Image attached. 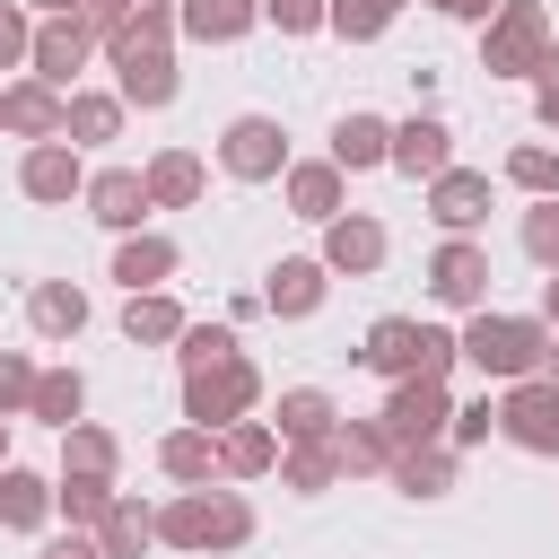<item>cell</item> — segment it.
Instances as JSON below:
<instances>
[{
  "label": "cell",
  "mask_w": 559,
  "mask_h": 559,
  "mask_svg": "<svg viewBox=\"0 0 559 559\" xmlns=\"http://www.w3.org/2000/svg\"><path fill=\"white\" fill-rule=\"evenodd\" d=\"M533 314H542V323H550V332H559V271H550V280H542V306H533Z\"/></svg>",
  "instance_id": "681fc988"
},
{
  "label": "cell",
  "mask_w": 559,
  "mask_h": 559,
  "mask_svg": "<svg viewBox=\"0 0 559 559\" xmlns=\"http://www.w3.org/2000/svg\"><path fill=\"white\" fill-rule=\"evenodd\" d=\"M489 280H498V271H489V245H480V236H445V245L428 253V297H437L445 314H480V306H489Z\"/></svg>",
  "instance_id": "ba28073f"
},
{
  "label": "cell",
  "mask_w": 559,
  "mask_h": 559,
  "mask_svg": "<svg viewBox=\"0 0 559 559\" xmlns=\"http://www.w3.org/2000/svg\"><path fill=\"white\" fill-rule=\"evenodd\" d=\"M262 26V0H175V35L192 44H245Z\"/></svg>",
  "instance_id": "603a6c76"
},
{
  "label": "cell",
  "mask_w": 559,
  "mask_h": 559,
  "mask_svg": "<svg viewBox=\"0 0 559 559\" xmlns=\"http://www.w3.org/2000/svg\"><path fill=\"white\" fill-rule=\"evenodd\" d=\"M35 559H105V550H96V533H79V524H70V533H44V550H35Z\"/></svg>",
  "instance_id": "bcb514c9"
},
{
  "label": "cell",
  "mask_w": 559,
  "mask_h": 559,
  "mask_svg": "<svg viewBox=\"0 0 559 559\" xmlns=\"http://www.w3.org/2000/svg\"><path fill=\"white\" fill-rule=\"evenodd\" d=\"M533 122L542 131H559V44L542 52V70H533Z\"/></svg>",
  "instance_id": "f6af8a7d"
},
{
  "label": "cell",
  "mask_w": 559,
  "mask_h": 559,
  "mask_svg": "<svg viewBox=\"0 0 559 559\" xmlns=\"http://www.w3.org/2000/svg\"><path fill=\"white\" fill-rule=\"evenodd\" d=\"M262 472H280V428L245 411L218 428V480H262Z\"/></svg>",
  "instance_id": "ffe728a7"
},
{
  "label": "cell",
  "mask_w": 559,
  "mask_h": 559,
  "mask_svg": "<svg viewBox=\"0 0 559 559\" xmlns=\"http://www.w3.org/2000/svg\"><path fill=\"white\" fill-rule=\"evenodd\" d=\"M550 44H559V35H550V9H542V0H498V9L480 17V70H489V79H533Z\"/></svg>",
  "instance_id": "5b68a950"
},
{
  "label": "cell",
  "mask_w": 559,
  "mask_h": 559,
  "mask_svg": "<svg viewBox=\"0 0 559 559\" xmlns=\"http://www.w3.org/2000/svg\"><path fill=\"white\" fill-rule=\"evenodd\" d=\"M384 253H393L384 218H367V210L323 218V271H332V280H376V271H384Z\"/></svg>",
  "instance_id": "7c38bea8"
},
{
  "label": "cell",
  "mask_w": 559,
  "mask_h": 559,
  "mask_svg": "<svg viewBox=\"0 0 559 559\" xmlns=\"http://www.w3.org/2000/svg\"><path fill=\"white\" fill-rule=\"evenodd\" d=\"M9 428H17V419H0V463H9Z\"/></svg>",
  "instance_id": "f5cc1de1"
},
{
  "label": "cell",
  "mask_w": 559,
  "mask_h": 559,
  "mask_svg": "<svg viewBox=\"0 0 559 559\" xmlns=\"http://www.w3.org/2000/svg\"><path fill=\"white\" fill-rule=\"evenodd\" d=\"M61 105H70V96L44 87V79H26V70L0 79V131H9V140H61Z\"/></svg>",
  "instance_id": "ac0fdd59"
},
{
  "label": "cell",
  "mask_w": 559,
  "mask_h": 559,
  "mask_svg": "<svg viewBox=\"0 0 559 559\" xmlns=\"http://www.w3.org/2000/svg\"><path fill=\"white\" fill-rule=\"evenodd\" d=\"M140 183H148V210H192L210 192V166H201V148H157L140 166Z\"/></svg>",
  "instance_id": "44dd1931"
},
{
  "label": "cell",
  "mask_w": 559,
  "mask_h": 559,
  "mask_svg": "<svg viewBox=\"0 0 559 559\" xmlns=\"http://www.w3.org/2000/svg\"><path fill=\"white\" fill-rule=\"evenodd\" d=\"M26 44H35V9L0 0V70H26Z\"/></svg>",
  "instance_id": "60d3db41"
},
{
  "label": "cell",
  "mask_w": 559,
  "mask_h": 559,
  "mask_svg": "<svg viewBox=\"0 0 559 559\" xmlns=\"http://www.w3.org/2000/svg\"><path fill=\"white\" fill-rule=\"evenodd\" d=\"M384 148H393V122H384V114L349 105V114L332 122V166H341V175H376V166H384Z\"/></svg>",
  "instance_id": "cb8c5ba5"
},
{
  "label": "cell",
  "mask_w": 559,
  "mask_h": 559,
  "mask_svg": "<svg viewBox=\"0 0 559 559\" xmlns=\"http://www.w3.org/2000/svg\"><path fill=\"white\" fill-rule=\"evenodd\" d=\"M122 114H131V105H122L114 87H70V105H61V140H70L79 157H87V148H114V140H122Z\"/></svg>",
  "instance_id": "d6986e66"
},
{
  "label": "cell",
  "mask_w": 559,
  "mask_h": 559,
  "mask_svg": "<svg viewBox=\"0 0 559 559\" xmlns=\"http://www.w3.org/2000/svg\"><path fill=\"white\" fill-rule=\"evenodd\" d=\"M384 480H393L402 498H445V489H454V445H402Z\"/></svg>",
  "instance_id": "e575fe53"
},
{
  "label": "cell",
  "mask_w": 559,
  "mask_h": 559,
  "mask_svg": "<svg viewBox=\"0 0 559 559\" xmlns=\"http://www.w3.org/2000/svg\"><path fill=\"white\" fill-rule=\"evenodd\" d=\"M26 419H44L52 437L70 419H87V376L79 367H35V393H26Z\"/></svg>",
  "instance_id": "f546056e"
},
{
  "label": "cell",
  "mask_w": 559,
  "mask_h": 559,
  "mask_svg": "<svg viewBox=\"0 0 559 559\" xmlns=\"http://www.w3.org/2000/svg\"><path fill=\"white\" fill-rule=\"evenodd\" d=\"M61 472L114 480V472H122V437H114V428H96V419H70V428H61Z\"/></svg>",
  "instance_id": "d6a6232c"
},
{
  "label": "cell",
  "mask_w": 559,
  "mask_h": 559,
  "mask_svg": "<svg viewBox=\"0 0 559 559\" xmlns=\"http://www.w3.org/2000/svg\"><path fill=\"white\" fill-rule=\"evenodd\" d=\"M122 9H140V0H122Z\"/></svg>",
  "instance_id": "db71d44e"
},
{
  "label": "cell",
  "mask_w": 559,
  "mask_h": 559,
  "mask_svg": "<svg viewBox=\"0 0 559 559\" xmlns=\"http://www.w3.org/2000/svg\"><path fill=\"white\" fill-rule=\"evenodd\" d=\"M489 175L480 166H445V175H428V218L445 227V236H472V227H489Z\"/></svg>",
  "instance_id": "e0dca14e"
},
{
  "label": "cell",
  "mask_w": 559,
  "mask_h": 559,
  "mask_svg": "<svg viewBox=\"0 0 559 559\" xmlns=\"http://www.w3.org/2000/svg\"><path fill=\"white\" fill-rule=\"evenodd\" d=\"M218 349H236L227 323H183V332H175V367H201V358H218Z\"/></svg>",
  "instance_id": "7bdbcfd3"
},
{
  "label": "cell",
  "mask_w": 559,
  "mask_h": 559,
  "mask_svg": "<svg viewBox=\"0 0 559 559\" xmlns=\"http://www.w3.org/2000/svg\"><path fill=\"white\" fill-rule=\"evenodd\" d=\"M26 9H35V17H70L79 0H26Z\"/></svg>",
  "instance_id": "816d5d0a"
},
{
  "label": "cell",
  "mask_w": 559,
  "mask_h": 559,
  "mask_svg": "<svg viewBox=\"0 0 559 559\" xmlns=\"http://www.w3.org/2000/svg\"><path fill=\"white\" fill-rule=\"evenodd\" d=\"M489 437H498V402H489V393L445 419V445H454V454H472V445H489Z\"/></svg>",
  "instance_id": "ab89813d"
},
{
  "label": "cell",
  "mask_w": 559,
  "mask_h": 559,
  "mask_svg": "<svg viewBox=\"0 0 559 559\" xmlns=\"http://www.w3.org/2000/svg\"><path fill=\"white\" fill-rule=\"evenodd\" d=\"M157 542L166 550H183V559H227V550H245L253 542V507L236 498V489H175L166 507H157Z\"/></svg>",
  "instance_id": "6da1fadb"
},
{
  "label": "cell",
  "mask_w": 559,
  "mask_h": 559,
  "mask_svg": "<svg viewBox=\"0 0 559 559\" xmlns=\"http://www.w3.org/2000/svg\"><path fill=\"white\" fill-rule=\"evenodd\" d=\"M87 533H96V550H105V559H140V550H157V507L114 489V507H105Z\"/></svg>",
  "instance_id": "4316f807"
},
{
  "label": "cell",
  "mask_w": 559,
  "mask_h": 559,
  "mask_svg": "<svg viewBox=\"0 0 559 559\" xmlns=\"http://www.w3.org/2000/svg\"><path fill=\"white\" fill-rule=\"evenodd\" d=\"M515 245H524V262L559 271V192H550V201H533V210L515 218Z\"/></svg>",
  "instance_id": "f35d334b"
},
{
  "label": "cell",
  "mask_w": 559,
  "mask_h": 559,
  "mask_svg": "<svg viewBox=\"0 0 559 559\" xmlns=\"http://www.w3.org/2000/svg\"><path fill=\"white\" fill-rule=\"evenodd\" d=\"M454 349H463V367H480L489 384H515V376H533V367H542L550 323H542V314H498V306H480V314H463Z\"/></svg>",
  "instance_id": "7a4b0ae2"
},
{
  "label": "cell",
  "mask_w": 559,
  "mask_h": 559,
  "mask_svg": "<svg viewBox=\"0 0 559 559\" xmlns=\"http://www.w3.org/2000/svg\"><path fill=\"white\" fill-rule=\"evenodd\" d=\"M26 323H35V341H79L87 332V288L79 280H35L26 288Z\"/></svg>",
  "instance_id": "d4e9b609"
},
{
  "label": "cell",
  "mask_w": 559,
  "mask_h": 559,
  "mask_svg": "<svg viewBox=\"0 0 559 559\" xmlns=\"http://www.w3.org/2000/svg\"><path fill=\"white\" fill-rule=\"evenodd\" d=\"M52 524V472L0 463V533H44Z\"/></svg>",
  "instance_id": "83f0119b"
},
{
  "label": "cell",
  "mask_w": 559,
  "mask_h": 559,
  "mask_svg": "<svg viewBox=\"0 0 559 559\" xmlns=\"http://www.w3.org/2000/svg\"><path fill=\"white\" fill-rule=\"evenodd\" d=\"M402 9H411V0H323V26H332L341 44H376V35H393Z\"/></svg>",
  "instance_id": "d590c367"
},
{
  "label": "cell",
  "mask_w": 559,
  "mask_h": 559,
  "mask_svg": "<svg viewBox=\"0 0 559 559\" xmlns=\"http://www.w3.org/2000/svg\"><path fill=\"white\" fill-rule=\"evenodd\" d=\"M262 26H280V35H323V0H262Z\"/></svg>",
  "instance_id": "ee69618b"
},
{
  "label": "cell",
  "mask_w": 559,
  "mask_h": 559,
  "mask_svg": "<svg viewBox=\"0 0 559 559\" xmlns=\"http://www.w3.org/2000/svg\"><path fill=\"white\" fill-rule=\"evenodd\" d=\"M358 367H376L384 384H402V376H454V367H463V349H454V332H445V323L384 314V323H367V341H358Z\"/></svg>",
  "instance_id": "3957f363"
},
{
  "label": "cell",
  "mask_w": 559,
  "mask_h": 559,
  "mask_svg": "<svg viewBox=\"0 0 559 559\" xmlns=\"http://www.w3.org/2000/svg\"><path fill=\"white\" fill-rule=\"evenodd\" d=\"M280 489H297V498H323V489H341V454H332V437L280 445Z\"/></svg>",
  "instance_id": "836d02e7"
},
{
  "label": "cell",
  "mask_w": 559,
  "mask_h": 559,
  "mask_svg": "<svg viewBox=\"0 0 559 559\" xmlns=\"http://www.w3.org/2000/svg\"><path fill=\"white\" fill-rule=\"evenodd\" d=\"M175 236H157V227H131V236H114V280H122V297L131 288H166L175 280Z\"/></svg>",
  "instance_id": "7402d4cb"
},
{
  "label": "cell",
  "mask_w": 559,
  "mask_h": 559,
  "mask_svg": "<svg viewBox=\"0 0 559 559\" xmlns=\"http://www.w3.org/2000/svg\"><path fill=\"white\" fill-rule=\"evenodd\" d=\"M175 376H183V419L192 428H227V419H245L262 402V367L245 358V341L201 358V367H175Z\"/></svg>",
  "instance_id": "277c9868"
},
{
  "label": "cell",
  "mask_w": 559,
  "mask_h": 559,
  "mask_svg": "<svg viewBox=\"0 0 559 559\" xmlns=\"http://www.w3.org/2000/svg\"><path fill=\"white\" fill-rule=\"evenodd\" d=\"M105 507H114V480H87V472H52V515H61V524H79V533H87Z\"/></svg>",
  "instance_id": "8d00e7d4"
},
{
  "label": "cell",
  "mask_w": 559,
  "mask_h": 559,
  "mask_svg": "<svg viewBox=\"0 0 559 559\" xmlns=\"http://www.w3.org/2000/svg\"><path fill=\"white\" fill-rule=\"evenodd\" d=\"M332 419H341V402H332L323 384H288V393H280V411H271V428H280V445H306V437H332Z\"/></svg>",
  "instance_id": "1f68e13d"
},
{
  "label": "cell",
  "mask_w": 559,
  "mask_h": 559,
  "mask_svg": "<svg viewBox=\"0 0 559 559\" xmlns=\"http://www.w3.org/2000/svg\"><path fill=\"white\" fill-rule=\"evenodd\" d=\"M323 297H332V271H323V253H280V262L262 271V314H280V323H306V314H323Z\"/></svg>",
  "instance_id": "4fadbf2b"
},
{
  "label": "cell",
  "mask_w": 559,
  "mask_h": 559,
  "mask_svg": "<svg viewBox=\"0 0 559 559\" xmlns=\"http://www.w3.org/2000/svg\"><path fill=\"white\" fill-rule=\"evenodd\" d=\"M26 393H35V358L0 349V419H26Z\"/></svg>",
  "instance_id": "b9f144b4"
},
{
  "label": "cell",
  "mask_w": 559,
  "mask_h": 559,
  "mask_svg": "<svg viewBox=\"0 0 559 559\" xmlns=\"http://www.w3.org/2000/svg\"><path fill=\"white\" fill-rule=\"evenodd\" d=\"M79 210H87L96 227H114V236L148 227V183H140V166H96L87 192H79Z\"/></svg>",
  "instance_id": "2e32d148"
},
{
  "label": "cell",
  "mask_w": 559,
  "mask_h": 559,
  "mask_svg": "<svg viewBox=\"0 0 559 559\" xmlns=\"http://www.w3.org/2000/svg\"><path fill=\"white\" fill-rule=\"evenodd\" d=\"M183 323H192V314H183L166 288H131V297H122V341H131V349H175Z\"/></svg>",
  "instance_id": "f1b7e54d"
},
{
  "label": "cell",
  "mask_w": 559,
  "mask_h": 559,
  "mask_svg": "<svg viewBox=\"0 0 559 559\" xmlns=\"http://www.w3.org/2000/svg\"><path fill=\"white\" fill-rule=\"evenodd\" d=\"M17 192H26L35 210H70V201L87 192V157H79L70 140H26V157H17Z\"/></svg>",
  "instance_id": "8fae6325"
},
{
  "label": "cell",
  "mask_w": 559,
  "mask_h": 559,
  "mask_svg": "<svg viewBox=\"0 0 559 559\" xmlns=\"http://www.w3.org/2000/svg\"><path fill=\"white\" fill-rule=\"evenodd\" d=\"M445 419H454V393H445V376H402V384H384V411H376V428L393 437V454H402V445H445Z\"/></svg>",
  "instance_id": "8992f818"
},
{
  "label": "cell",
  "mask_w": 559,
  "mask_h": 559,
  "mask_svg": "<svg viewBox=\"0 0 559 559\" xmlns=\"http://www.w3.org/2000/svg\"><path fill=\"white\" fill-rule=\"evenodd\" d=\"M498 437H507L515 454H559V384L515 376V384L498 393Z\"/></svg>",
  "instance_id": "30bf717a"
},
{
  "label": "cell",
  "mask_w": 559,
  "mask_h": 559,
  "mask_svg": "<svg viewBox=\"0 0 559 559\" xmlns=\"http://www.w3.org/2000/svg\"><path fill=\"white\" fill-rule=\"evenodd\" d=\"M542 384H559V332H550V349H542V367H533Z\"/></svg>",
  "instance_id": "f907efd6"
},
{
  "label": "cell",
  "mask_w": 559,
  "mask_h": 559,
  "mask_svg": "<svg viewBox=\"0 0 559 559\" xmlns=\"http://www.w3.org/2000/svg\"><path fill=\"white\" fill-rule=\"evenodd\" d=\"M280 201H288V218L323 227V218H341V210H349V175H341L332 157H288V175H280Z\"/></svg>",
  "instance_id": "5bb4252c"
},
{
  "label": "cell",
  "mask_w": 559,
  "mask_h": 559,
  "mask_svg": "<svg viewBox=\"0 0 559 559\" xmlns=\"http://www.w3.org/2000/svg\"><path fill=\"white\" fill-rule=\"evenodd\" d=\"M79 17H87V26H96V44H105V35H114L131 9H122V0H79Z\"/></svg>",
  "instance_id": "7dc6e473"
},
{
  "label": "cell",
  "mask_w": 559,
  "mask_h": 559,
  "mask_svg": "<svg viewBox=\"0 0 559 559\" xmlns=\"http://www.w3.org/2000/svg\"><path fill=\"white\" fill-rule=\"evenodd\" d=\"M157 472L175 480V489H201V480H218V428H166L157 437Z\"/></svg>",
  "instance_id": "484cf974"
},
{
  "label": "cell",
  "mask_w": 559,
  "mask_h": 559,
  "mask_svg": "<svg viewBox=\"0 0 559 559\" xmlns=\"http://www.w3.org/2000/svg\"><path fill=\"white\" fill-rule=\"evenodd\" d=\"M96 61V26L70 9V17H35V44H26V79H44V87H79V70Z\"/></svg>",
  "instance_id": "9c48e42d"
},
{
  "label": "cell",
  "mask_w": 559,
  "mask_h": 559,
  "mask_svg": "<svg viewBox=\"0 0 559 559\" xmlns=\"http://www.w3.org/2000/svg\"><path fill=\"white\" fill-rule=\"evenodd\" d=\"M332 454H341V480H384L393 472V437L376 419H332Z\"/></svg>",
  "instance_id": "4dcf8cb0"
},
{
  "label": "cell",
  "mask_w": 559,
  "mask_h": 559,
  "mask_svg": "<svg viewBox=\"0 0 559 559\" xmlns=\"http://www.w3.org/2000/svg\"><path fill=\"white\" fill-rule=\"evenodd\" d=\"M507 183L533 192V201H550V192H559V148H550V140H515V148H507Z\"/></svg>",
  "instance_id": "74e56055"
},
{
  "label": "cell",
  "mask_w": 559,
  "mask_h": 559,
  "mask_svg": "<svg viewBox=\"0 0 559 559\" xmlns=\"http://www.w3.org/2000/svg\"><path fill=\"white\" fill-rule=\"evenodd\" d=\"M384 166H393V175H411V183L445 175V166H454V122H445V114H411V122H393Z\"/></svg>",
  "instance_id": "9a60e30c"
},
{
  "label": "cell",
  "mask_w": 559,
  "mask_h": 559,
  "mask_svg": "<svg viewBox=\"0 0 559 559\" xmlns=\"http://www.w3.org/2000/svg\"><path fill=\"white\" fill-rule=\"evenodd\" d=\"M428 9H437V17H454V26H480L498 0H428Z\"/></svg>",
  "instance_id": "c3c4849f"
},
{
  "label": "cell",
  "mask_w": 559,
  "mask_h": 559,
  "mask_svg": "<svg viewBox=\"0 0 559 559\" xmlns=\"http://www.w3.org/2000/svg\"><path fill=\"white\" fill-rule=\"evenodd\" d=\"M218 175H227V183H280V175H288V131H280V114H236V122L218 131Z\"/></svg>",
  "instance_id": "52a82bcc"
}]
</instances>
